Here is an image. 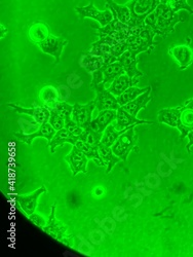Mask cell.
Wrapping results in <instances>:
<instances>
[{
    "label": "cell",
    "instance_id": "1",
    "mask_svg": "<svg viewBox=\"0 0 193 257\" xmlns=\"http://www.w3.org/2000/svg\"><path fill=\"white\" fill-rule=\"evenodd\" d=\"M44 230L57 241L74 248V238L72 231L67 224L57 218L56 206L52 207L48 224L44 227Z\"/></svg>",
    "mask_w": 193,
    "mask_h": 257
},
{
    "label": "cell",
    "instance_id": "2",
    "mask_svg": "<svg viewBox=\"0 0 193 257\" xmlns=\"http://www.w3.org/2000/svg\"><path fill=\"white\" fill-rule=\"evenodd\" d=\"M159 0H130L125 6L130 9L132 14V21L130 27L140 26L144 24L146 17L155 11L159 5Z\"/></svg>",
    "mask_w": 193,
    "mask_h": 257
},
{
    "label": "cell",
    "instance_id": "3",
    "mask_svg": "<svg viewBox=\"0 0 193 257\" xmlns=\"http://www.w3.org/2000/svg\"><path fill=\"white\" fill-rule=\"evenodd\" d=\"M136 124L132 125L123 132L116 142L111 146L113 154L120 158L121 161H126L128 155L133 152L138 143V135L135 132Z\"/></svg>",
    "mask_w": 193,
    "mask_h": 257
},
{
    "label": "cell",
    "instance_id": "4",
    "mask_svg": "<svg viewBox=\"0 0 193 257\" xmlns=\"http://www.w3.org/2000/svg\"><path fill=\"white\" fill-rule=\"evenodd\" d=\"M183 21L184 20L181 18V16L174 19H165L158 16L157 13L154 11L146 17L144 23L151 27L155 34L165 37L168 34L173 33L175 30V26L178 23L183 22Z\"/></svg>",
    "mask_w": 193,
    "mask_h": 257
},
{
    "label": "cell",
    "instance_id": "5",
    "mask_svg": "<svg viewBox=\"0 0 193 257\" xmlns=\"http://www.w3.org/2000/svg\"><path fill=\"white\" fill-rule=\"evenodd\" d=\"M125 73L123 70V67L119 61H115L113 63L107 64V65L103 66L99 70L95 71L93 75V80L91 83V88L95 87L97 84L103 83H112L116 77L119 75Z\"/></svg>",
    "mask_w": 193,
    "mask_h": 257
},
{
    "label": "cell",
    "instance_id": "6",
    "mask_svg": "<svg viewBox=\"0 0 193 257\" xmlns=\"http://www.w3.org/2000/svg\"><path fill=\"white\" fill-rule=\"evenodd\" d=\"M92 89H94L97 93V97L94 101L96 104V109L99 112L109 109L117 110L119 107H121L117 101V98L112 93H110L108 89L105 88V84H97Z\"/></svg>",
    "mask_w": 193,
    "mask_h": 257
},
{
    "label": "cell",
    "instance_id": "7",
    "mask_svg": "<svg viewBox=\"0 0 193 257\" xmlns=\"http://www.w3.org/2000/svg\"><path fill=\"white\" fill-rule=\"evenodd\" d=\"M75 12L81 18H90L98 21L102 27L108 25L110 22H112L113 20V15L108 8L106 7V10L99 11L97 8H95L93 3H90V5L87 7H82V8L76 7Z\"/></svg>",
    "mask_w": 193,
    "mask_h": 257
},
{
    "label": "cell",
    "instance_id": "8",
    "mask_svg": "<svg viewBox=\"0 0 193 257\" xmlns=\"http://www.w3.org/2000/svg\"><path fill=\"white\" fill-rule=\"evenodd\" d=\"M68 45V40L62 36H54L51 35L45 41L38 44V48L45 54L51 55L56 59V63H58L61 59L62 53Z\"/></svg>",
    "mask_w": 193,
    "mask_h": 257
},
{
    "label": "cell",
    "instance_id": "9",
    "mask_svg": "<svg viewBox=\"0 0 193 257\" xmlns=\"http://www.w3.org/2000/svg\"><path fill=\"white\" fill-rule=\"evenodd\" d=\"M64 160L68 163L72 172V176H76L80 172L83 174L88 173L87 167L89 159L85 156V154L82 153L75 145H73L70 153L64 158Z\"/></svg>",
    "mask_w": 193,
    "mask_h": 257
},
{
    "label": "cell",
    "instance_id": "10",
    "mask_svg": "<svg viewBox=\"0 0 193 257\" xmlns=\"http://www.w3.org/2000/svg\"><path fill=\"white\" fill-rule=\"evenodd\" d=\"M168 54L178 63L181 70L188 68L193 64V49L188 44L171 45L168 49Z\"/></svg>",
    "mask_w": 193,
    "mask_h": 257
},
{
    "label": "cell",
    "instance_id": "11",
    "mask_svg": "<svg viewBox=\"0 0 193 257\" xmlns=\"http://www.w3.org/2000/svg\"><path fill=\"white\" fill-rule=\"evenodd\" d=\"M7 106L11 107V108L15 109L19 113L30 115L33 118V120L40 125L46 122H49L51 117V111L44 106L38 105V104L36 105V103H34V107H32V108H26V107H22L15 103H9L7 104Z\"/></svg>",
    "mask_w": 193,
    "mask_h": 257
},
{
    "label": "cell",
    "instance_id": "12",
    "mask_svg": "<svg viewBox=\"0 0 193 257\" xmlns=\"http://www.w3.org/2000/svg\"><path fill=\"white\" fill-rule=\"evenodd\" d=\"M117 61L116 58L114 57H99L95 56L89 53H85L84 55L81 56L79 59V66L83 68L88 73L93 74L95 71L99 70L103 66L107 65V64H110Z\"/></svg>",
    "mask_w": 193,
    "mask_h": 257
},
{
    "label": "cell",
    "instance_id": "13",
    "mask_svg": "<svg viewBox=\"0 0 193 257\" xmlns=\"http://www.w3.org/2000/svg\"><path fill=\"white\" fill-rule=\"evenodd\" d=\"M96 108L95 101H91L88 104H74L73 112H72V119L81 127L85 128L90 126L93 118V111Z\"/></svg>",
    "mask_w": 193,
    "mask_h": 257
},
{
    "label": "cell",
    "instance_id": "14",
    "mask_svg": "<svg viewBox=\"0 0 193 257\" xmlns=\"http://www.w3.org/2000/svg\"><path fill=\"white\" fill-rule=\"evenodd\" d=\"M45 192H48V189L46 186H41L40 188L32 191L31 194L27 195H21L17 198V203L20 206L21 210H22L26 216H30L33 214L38 206V200L40 196Z\"/></svg>",
    "mask_w": 193,
    "mask_h": 257
},
{
    "label": "cell",
    "instance_id": "15",
    "mask_svg": "<svg viewBox=\"0 0 193 257\" xmlns=\"http://www.w3.org/2000/svg\"><path fill=\"white\" fill-rule=\"evenodd\" d=\"M176 127L181 133V139L187 137V135L193 130V108L185 104L178 107Z\"/></svg>",
    "mask_w": 193,
    "mask_h": 257
},
{
    "label": "cell",
    "instance_id": "16",
    "mask_svg": "<svg viewBox=\"0 0 193 257\" xmlns=\"http://www.w3.org/2000/svg\"><path fill=\"white\" fill-rule=\"evenodd\" d=\"M56 133H57V131L52 126V124L50 122H46L44 124H41L38 130L35 133L31 134V135H24L23 133L16 132L15 136L19 139V141L24 142V143L29 144V145H31L33 143L34 139L39 138V137L46 138L48 140V143L50 144L51 141L53 140L54 136L56 135Z\"/></svg>",
    "mask_w": 193,
    "mask_h": 257
},
{
    "label": "cell",
    "instance_id": "17",
    "mask_svg": "<svg viewBox=\"0 0 193 257\" xmlns=\"http://www.w3.org/2000/svg\"><path fill=\"white\" fill-rule=\"evenodd\" d=\"M117 44H119L118 41L110 37H100L98 41L92 45L87 53L99 57H113V48Z\"/></svg>",
    "mask_w": 193,
    "mask_h": 257
},
{
    "label": "cell",
    "instance_id": "18",
    "mask_svg": "<svg viewBox=\"0 0 193 257\" xmlns=\"http://www.w3.org/2000/svg\"><path fill=\"white\" fill-rule=\"evenodd\" d=\"M117 61H119L121 63L125 74H127L128 77H130L132 80L137 82L138 78L142 77L144 75L143 72L138 69V59L134 58L128 51L123 53L117 59Z\"/></svg>",
    "mask_w": 193,
    "mask_h": 257
},
{
    "label": "cell",
    "instance_id": "19",
    "mask_svg": "<svg viewBox=\"0 0 193 257\" xmlns=\"http://www.w3.org/2000/svg\"><path fill=\"white\" fill-rule=\"evenodd\" d=\"M142 123H153L151 121H148L145 119H138L137 116L132 115L131 113H128L126 110H124L122 107H119V108L116 110V119L114 120V126L117 128V130L121 131L124 130V128L130 127L134 124H142Z\"/></svg>",
    "mask_w": 193,
    "mask_h": 257
},
{
    "label": "cell",
    "instance_id": "20",
    "mask_svg": "<svg viewBox=\"0 0 193 257\" xmlns=\"http://www.w3.org/2000/svg\"><path fill=\"white\" fill-rule=\"evenodd\" d=\"M115 119H116V110L114 109L103 110V111H100L97 117L92 120L90 127H92L95 132L103 135L105 128L109 124L113 123Z\"/></svg>",
    "mask_w": 193,
    "mask_h": 257
},
{
    "label": "cell",
    "instance_id": "21",
    "mask_svg": "<svg viewBox=\"0 0 193 257\" xmlns=\"http://www.w3.org/2000/svg\"><path fill=\"white\" fill-rule=\"evenodd\" d=\"M51 35H52L51 28L49 24L44 22V21H38V22H35L34 24H32L28 31L29 39L35 45H38L40 42L45 41Z\"/></svg>",
    "mask_w": 193,
    "mask_h": 257
},
{
    "label": "cell",
    "instance_id": "22",
    "mask_svg": "<svg viewBox=\"0 0 193 257\" xmlns=\"http://www.w3.org/2000/svg\"><path fill=\"white\" fill-rule=\"evenodd\" d=\"M79 140L78 137L72 135L70 133V131L66 127H63L61 130L57 131L56 135L54 136L53 140L51 141V143L49 144L50 147V151L52 154L56 153V148L58 146H62L65 143H71L72 145H75L76 142Z\"/></svg>",
    "mask_w": 193,
    "mask_h": 257
},
{
    "label": "cell",
    "instance_id": "23",
    "mask_svg": "<svg viewBox=\"0 0 193 257\" xmlns=\"http://www.w3.org/2000/svg\"><path fill=\"white\" fill-rule=\"evenodd\" d=\"M150 93H151V87H148L147 91L140 95L138 98H136L134 101L127 103L123 106H121L124 110H126L128 113H131L134 116H137L139 111L143 108H145L148 102L151 100V97H150Z\"/></svg>",
    "mask_w": 193,
    "mask_h": 257
},
{
    "label": "cell",
    "instance_id": "24",
    "mask_svg": "<svg viewBox=\"0 0 193 257\" xmlns=\"http://www.w3.org/2000/svg\"><path fill=\"white\" fill-rule=\"evenodd\" d=\"M106 7L108 8L113 17H116L121 23L130 25L132 21V14L130 9H128L125 5L120 6L116 4L114 0H106Z\"/></svg>",
    "mask_w": 193,
    "mask_h": 257
},
{
    "label": "cell",
    "instance_id": "25",
    "mask_svg": "<svg viewBox=\"0 0 193 257\" xmlns=\"http://www.w3.org/2000/svg\"><path fill=\"white\" fill-rule=\"evenodd\" d=\"M125 44L127 47V51L130 52V54L134 58H137L139 54L153 48V45L149 44L148 41H146L140 36H130L126 39Z\"/></svg>",
    "mask_w": 193,
    "mask_h": 257
},
{
    "label": "cell",
    "instance_id": "26",
    "mask_svg": "<svg viewBox=\"0 0 193 257\" xmlns=\"http://www.w3.org/2000/svg\"><path fill=\"white\" fill-rule=\"evenodd\" d=\"M99 154L106 167V174H109L112 171V169L114 168V166L121 161L120 158L116 157L113 154L111 147L106 146L102 143L99 144Z\"/></svg>",
    "mask_w": 193,
    "mask_h": 257
},
{
    "label": "cell",
    "instance_id": "27",
    "mask_svg": "<svg viewBox=\"0 0 193 257\" xmlns=\"http://www.w3.org/2000/svg\"><path fill=\"white\" fill-rule=\"evenodd\" d=\"M135 83H137V82L132 80L130 77H128L127 74L123 73L114 79V81L110 84V87L108 88V91L110 93H112L117 98L122 93H124V91H126L128 88L132 87V85H135Z\"/></svg>",
    "mask_w": 193,
    "mask_h": 257
},
{
    "label": "cell",
    "instance_id": "28",
    "mask_svg": "<svg viewBox=\"0 0 193 257\" xmlns=\"http://www.w3.org/2000/svg\"><path fill=\"white\" fill-rule=\"evenodd\" d=\"M75 146L78 149H80L82 153H84L85 156L88 157V159L93 161L95 163V165H97L98 167L105 166L100 157V154H99V145H91L89 143H85L81 140H78L76 142Z\"/></svg>",
    "mask_w": 193,
    "mask_h": 257
},
{
    "label": "cell",
    "instance_id": "29",
    "mask_svg": "<svg viewBox=\"0 0 193 257\" xmlns=\"http://www.w3.org/2000/svg\"><path fill=\"white\" fill-rule=\"evenodd\" d=\"M128 128V127H127ZM127 128H124V130H117V128L114 126L113 123L109 124L108 126H107L105 128V131L103 133V136H102V140H101V143L106 145V146H109L111 147L115 142L116 140L118 139V137L123 133L125 132Z\"/></svg>",
    "mask_w": 193,
    "mask_h": 257
},
{
    "label": "cell",
    "instance_id": "30",
    "mask_svg": "<svg viewBox=\"0 0 193 257\" xmlns=\"http://www.w3.org/2000/svg\"><path fill=\"white\" fill-rule=\"evenodd\" d=\"M147 89H148V87L141 89V88L136 87V85H132V87H130L126 91H124V93H122L119 97H117V101L120 106H123L127 103L134 101L140 95L145 93L147 91Z\"/></svg>",
    "mask_w": 193,
    "mask_h": 257
},
{
    "label": "cell",
    "instance_id": "31",
    "mask_svg": "<svg viewBox=\"0 0 193 257\" xmlns=\"http://www.w3.org/2000/svg\"><path fill=\"white\" fill-rule=\"evenodd\" d=\"M102 136H103L102 134L95 132L92 127L88 126L83 130V133L79 137V140L85 143H89L91 145H99L101 143Z\"/></svg>",
    "mask_w": 193,
    "mask_h": 257
},
{
    "label": "cell",
    "instance_id": "32",
    "mask_svg": "<svg viewBox=\"0 0 193 257\" xmlns=\"http://www.w3.org/2000/svg\"><path fill=\"white\" fill-rule=\"evenodd\" d=\"M52 99H59L58 98V90L54 85H46L42 88L38 95V105L44 104L45 102L52 100Z\"/></svg>",
    "mask_w": 193,
    "mask_h": 257
},
{
    "label": "cell",
    "instance_id": "33",
    "mask_svg": "<svg viewBox=\"0 0 193 257\" xmlns=\"http://www.w3.org/2000/svg\"><path fill=\"white\" fill-rule=\"evenodd\" d=\"M96 221L97 223L100 225V227L109 235H112L115 231V228H116V221L113 217H110V216H107L103 219H99V218H96Z\"/></svg>",
    "mask_w": 193,
    "mask_h": 257
},
{
    "label": "cell",
    "instance_id": "34",
    "mask_svg": "<svg viewBox=\"0 0 193 257\" xmlns=\"http://www.w3.org/2000/svg\"><path fill=\"white\" fill-rule=\"evenodd\" d=\"M18 122H19V125L24 135H31V134L35 133L40 127V124H38L37 122L29 121L25 118H20L18 120Z\"/></svg>",
    "mask_w": 193,
    "mask_h": 257
},
{
    "label": "cell",
    "instance_id": "35",
    "mask_svg": "<svg viewBox=\"0 0 193 257\" xmlns=\"http://www.w3.org/2000/svg\"><path fill=\"white\" fill-rule=\"evenodd\" d=\"M73 107L74 105H70L67 102H59L57 109L55 110L60 116H62L64 119L67 120L72 117V112H73Z\"/></svg>",
    "mask_w": 193,
    "mask_h": 257
},
{
    "label": "cell",
    "instance_id": "36",
    "mask_svg": "<svg viewBox=\"0 0 193 257\" xmlns=\"http://www.w3.org/2000/svg\"><path fill=\"white\" fill-rule=\"evenodd\" d=\"M78 238H79V243L77 245V247H74L79 253L83 254V255H92V253L95 251V248L93 247V245L91 244L90 241L85 240L82 235L78 234Z\"/></svg>",
    "mask_w": 193,
    "mask_h": 257
},
{
    "label": "cell",
    "instance_id": "37",
    "mask_svg": "<svg viewBox=\"0 0 193 257\" xmlns=\"http://www.w3.org/2000/svg\"><path fill=\"white\" fill-rule=\"evenodd\" d=\"M105 231L101 229H92L89 234L88 239L94 246H100L105 241Z\"/></svg>",
    "mask_w": 193,
    "mask_h": 257
},
{
    "label": "cell",
    "instance_id": "38",
    "mask_svg": "<svg viewBox=\"0 0 193 257\" xmlns=\"http://www.w3.org/2000/svg\"><path fill=\"white\" fill-rule=\"evenodd\" d=\"M168 5L174 10V12H179L181 10L187 11L189 14L193 15V9L188 5L187 0H169Z\"/></svg>",
    "mask_w": 193,
    "mask_h": 257
},
{
    "label": "cell",
    "instance_id": "39",
    "mask_svg": "<svg viewBox=\"0 0 193 257\" xmlns=\"http://www.w3.org/2000/svg\"><path fill=\"white\" fill-rule=\"evenodd\" d=\"M155 35H156V34H155V32L152 30L151 27L146 25L145 23L142 25L141 30H140V33H139V36H140V37H142L143 39H145L146 41H148L149 44H151V45L154 46L155 42L153 41V39H154V36H155Z\"/></svg>",
    "mask_w": 193,
    "mask_h": 257
},
{
    "label": "cell",
    "instance_id": "40",
    "mask_svg": "<svg viewBox=\"0 0 193 257\" xmlns=\"http://www.w3.org/2000/svg\"><path fill=\"white\" fill-rule=\"evenodd\" d=\"M49 122L52 124V126L56 131H59L61 128L65 127V119L60 116L56 111H51V117Z\"/></svg>",
    "mask_w": 193,
    "mask_h": 257
},
{
    "label": "cell",
    "instance_id": "41",
    "mask_svg": "<svg viewBox=\"0 0 193 257\" xmlns=\"http://www.w3.org/2000/svg\"><path fill=\"white\" fill-rule=\"evenodd\" d=\"M66 82L67 85L71 89V90H76L82 87L83 84V80L81 79V77L79 75H77L76 73H71L67 76L66 78Z\"/></svg>",
    "mask_w": 193,
    "mask_h": 257
},
{
    "label": "cell",
    "instance_id": "42",
    "mask_svg": "<svg viewBox=\"0 0 193 257\" xmlns=\"http://www.w3.org/2000/svg\"><path fill=\"white\" fill-rule=\"evenodd\" d=\"M65 127L68 128V130L70 131V133H71L72 135H74V136H76V137H78V138L81 136V134L83 133V130H84L83 127L79 126V125L72 119V117L69 118V119H67V120H65Z\"/></svg>",
    "mask_w": 193,
    "mask_h": 257
},
{
    "label": "cell",
    "instance_id": "43",
    "mask_svg": "<svg viewBox=\"0 0 193 257\" xmlns=\"http://www.w3.org/2000/svg\"><path fill=\"white\" fill-rule=\"evenodd\" d=\"M58 98L61 102H67L71 96V89L67 84H60L57 87Z\"/></svg>",
    "mask_w": 193,
    "mask_h": 257
},
{
    "label": "cell",
    "instance_id": "44",
    "mask_svg": "<svg viewBox=\"0 0 193 257\" xmlns=\"http://www.w3.org/2000/svg\"><path fill=\"white\" fill-rule=\"evenodd\" d=\"M28 217L31 221H33L37 226H39L42 229H44V227L48 224V221H49V218H46L45 216H42L40 213H37V212H34Z\"/></svg>",
    "mask_w": 193,
    "mask_h": 257
},
{
    "label": "cell",
    "instance_id": "45",
    "mask_svg": "<svg viewBox=\"0 0 193 257\" xmlns=\"http://www.w3.org/2000/svg\"><path fill=\"white\" fill-rule=\"evenodd\" d=\"M59 102H60L59 99H52V100L45 102L44 104H42V106L46 107V108H48L50 111H55L57 109Z\"/></svg>",
    "mask_w": 193,
    "mask_h": 257
},
{
    "label": "cell",
    "instance_id": "46",
    "mask_svg": "<svg viewBox=\"0 0 193 257\" xmlns=\"http://www.w3.org/2000/svg\"><path fill=\"white\" fill-rule=\"evenodd\" d=\"M104 194H105V187H103V186H96L93 190V195L96 199L101 198Z\"/></svg>",
    "mask_w": 193,
    "mask_h": 257
},
{
    "label": "cell",
    "instance_id": "47",
    "mask_svg": "<svg viewBox=\"0 0 193 257\" xmlns=\"http://www.w3.org/2000/svg\"><path fill=\"white\" fill-rule=\"evenodd\" d=\"M187 137H188V139H189V142H188V144L186 145V149H187V152L189 153V152H190V148H191V147L193 148V130L187 135Z\"/></svg>",
    "mask_w": 193,
    "mask_h": 257
},
{
    "label": "cell",
    "instance_id": "48",
    "mask_svg": "<svg viewBox=\"0 0 193 257\" xmlns=\"http://www.w3.org/2000/svg\"><path fill=\"white\" fill-rule=\"evenodd\" d=\"M0 29H2V38H5L6 36H7V33H8V29L4 26V25H2L0 26Z\"/></svg>",
    "mask_w": 193,
    "mask_h": 257
},
{
    "label": "cell",
    "instance_id": "49",
    "mask_svg": "<svg viewBox=\"0 0 193 257\" xmlns=\"http://www.w3.org/2000/svg\"><path fill=\"white\" fill-rule=\"evenodd\" d=\"M169 0H159L160 4H168Z\"/></svg>",
    "mask_w": 193,
    "mask_h": 257
}]
</instances>
